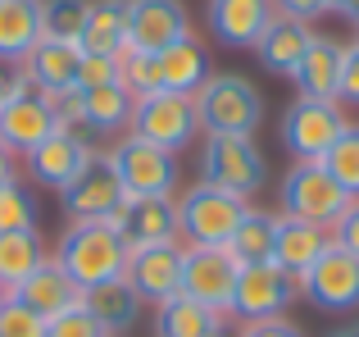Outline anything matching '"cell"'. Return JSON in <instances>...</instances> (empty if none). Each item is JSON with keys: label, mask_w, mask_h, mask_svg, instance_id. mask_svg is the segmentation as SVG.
<instances>
[{"label": "cell", "mask_w": 359, "mask_h": 337, "mask_svg": "<svg viewBox=\"0 0 359 337\" xmlns=\"http://www.w3.org/2000/svg\"><path fill=\"white\" fill-rule=\"evenodd\" d=\"M323 5H327V14H341L351 23H359V0H323Z\"/></svg>", "instance_id": "cell-43"}, {"label": "cell", "mask_w": 359, "mask_h": 337, "mask_svg": "<svg viewBox=\"0 0 359 337\" xmlns=\"http://www.w3.org/2000/svg\"><path fill=\"white\" fill-rule=\"evenodd\" d=\"M41 223V210H36V196L27 183H5L0 187V232H27Z\"/></svg>", "instance_id": "cell-33"}, {"label": "cell", "mask_w": 359, "mask_h": 337, "mask_svg": "<svg viewBox=\"0 0 359 337\" xmlns=\"http://www.w3.org/2000/svg\"><path fill=\"white\" fill-rule=\"evenodd\" d=\"M332 246V232L309 219H287L278 214V237H273V265H282L291 278H300L323 251Z\"/></svg>", "instance_id": "cell-23"}, {"label": "cell", "mask_w": 359, "mask_h": 337, "mask_svg": "<svg viewBox=\"0 0 359 337\" xmlns=\"http://www.w3.org/2000/svg\"><path fill=\"white\" fill-rule=\"evenodd\" d=\"M351 201L355 196L346 192L318 160H296L278 183L282 214H287V219H309V223H318V228H332Z\"/></svg>", "instance_id": "cell-5"}, {"label": "cell", "mask_w": 359, "mask_h": 337, "mask_svg": "<svg viewBox=\"0 0 359 337\" xmlns=\"http://www.w3.org/2000/svg\"><path fill=\"white\" fill-rule=\"evenodd\" d=\"M346 105L341 100H305L296 96L287 110H282L278 137L291 151V160H323L332 151V142L346 133Z\"/></svg>", "instance_id": "cell-7"}, {"label": "cell", "mask_w": 359, "mask_h": 337, "mask_svg": "<svg viewBox=\"0 0 359 337\" xmlns=\"http://www.w3.org/2000/svg\"><path fill=\"white\" fill-rule=\"evenodd\" d=\"M114 232L128 251L141 246H168L177 237V196H123V205L109 214Z\"/></svg>", "instance_id": "cell-14"}, {"label": "cell", "mask_w": 359, "mask_h": 337, "mask_svg": "<svg viewBox=\"0 0 359 337\" xmlns=\"http://www.w3.org/2000/svg\"><path fill=\"white\" fill-rule=\"evenodd\" d=\"M123 183H118V168L109 160V151H91V160L78 168L69 187L60 192V205L69 214V223H82V219H109V214L123 205Z\"/></svg>", "instance_id": "cell-13"}, {"label": "cell", "mask_w": 359, "mask_h": 337, "mask_svg": "<svg viewBox=\"0 0 359 337\" xmlns=\"http://www.w3.org/2000/svg\"><path fill=\"white\" fill-rule=\"evenodd\" d=\"M341 55H346V41L314 32L305 60H300L296 73H291L296 96H305V100H341Z\"/></svg>", "instance_id": "cell-21"}, {"label": "cell", "mask_w": 359, "mask_h": 337, "mask_svg": "<svg viewBox=\"0 0 359 337\" xmlns=\"http://www.w3.org/2000/svg\"><path fill=\"white\" fill-rule=\"evenodd\" d=\"M191 37V14L182 0H128V51L159 55Z\"/></svg>", "instance_id": "cell-17"}, {"label": "cell", "mask_w": 359, "mask_h": 337, "mask_svg": "<svg viewBox=\"0 0 359 337\" xmlns=\"http://www.w3.org/2000/svg\"><path fill=\"white\" fill-rule=\"evenodd\" d=\"M341 105H359V37L346 41L341 55Z\"/></svg>", "instance_id": "cell-39"}, {"label": "cell", "mask_w": 359, "mask_h": 337, "mask_svg": "<svg viewBox=\"0 0 359 337\" xmlns=\"http://www.w3.org/2000/svg\"><path fill=\"white\" fill-rule=\"evenodd\" d=\"M14 160H18V155L9 151L5 142H0V187H5V183H14V178H18V173H14Z\"/></svg>", "instance_id": "cell-44"}, {"label": "cell", "mask_w": 359, "mask_h": 337, "mask_svg": "<svg viewBox=\"0 0 359 337\" xmlns=\"http://www.w3.org/2000/svg\"><path fill=\"white\" fill-rule=\"evenodd\" d=\"M41 41V0H0V64L23 69Z\"/></svg>", "instance_id": "cell-26"}, {"label": "cell", "mask_w": 359, "mask_h": 337, "mask_svg": "<svg viewBox=\"0 0 359 337\" xmlns=\"http://www.w3.org/2000/svg\"><path fill=\"white\" fill-rule=\"evenodd\" d=\"M46 337H109V333L100 329V324L82 310V301H78V305H69L64 315L46 319Z\"/></svg>", "instance_id": "cell-36"}, {"label": "cell", "mask_w": 359, "mask_h": 337, "mask_svg": "<svg viewBox=\"0 0 359 337\" xmlns=\"http://www.w3.org/2000/svg\"><path fill=\"white\" fill-rule=\"evenodd\" d=\"M351 196H359V124H346V133L332 142V151L318 160Z\"/></svg>", "instance_id": "cell-34"}, {"label": "cell", "mask_w": 359, "mask_h": 337, "mask_svg": "<svg viewBox=\"0 0 359 337\" xmlns=\"http://www.w3.org/2000/svg\"><path fill=\"white\" fill-rule=\"evenodd\" d=\"M78 69H82V46L78 41H50V37H41L32 46V55L23 60V78L55 100L78 91Z\"/></svg>", "instance_id": "cell-20"}, {"label": "cell", "mask_w": 359, "mask_h": 337, "mask_svg": "<svg viewBox=\"0 0 359 337\" xmlns=\"http://www.w3.org/2000/svg\"><path fill=\"white\" fill-rule=\"evenodd\" d=\"M105 151H109V160H114L118 183H123L128 196H177L182 168H177L173 151H159V146L141 142V137H132V133H123Z\"/></svg>", "instance_id": "cell-8"}, {"label": "cell", "mask_w": 359, "mask_h": 337, "mask_svg": "<svg viewBox=\"0 0 359 337\" xmlns=\"http://www.w3.org/2000/svg\"><path fill=\"white\" fill-rule=\"evenodd\" d=\"M78 46L82 55H128V0H91Z\"/></svg>", "instance_id": "cell-28"}, {"label": "cell", "mask_w": 359, "mask_h": 337, "mask_svg": "<svg viewBox=\"0 0 359 337\" xmlns=\"http://www.w3.org/2000/svg\"><path fill=\"white\" fill-rule=\"evenodd\" d=\"M118 78H123V55H82L78 87H105Z\"/></svg>", "instance_id": "cell-37"}, {"label": "cell", "mask_w": 359, "mask_h": 337, "mask_svg": "<svg viewBox=\"0 0 359 337\" xmlns=\"http://www.w3.org/2000/svg\"><path fill=\"white\" fill-rule=\"evenodd\" d=\"M309 41H314V27L278 14L269 27H264V37L255 41V60H259L269 73H278V78H291V73H296V64L305 60Z\"/></svg>", "instance_id": "cell-24"}, {"label": "cell", "mask_w": 359, "mask_h": 337, "mask_svg": "<svg viewBox=\"0 0 359 337\" xmlns=\"http://www.w3.org/2000/svg\"><path fill=\"white\" fill-rule=\"evenodd\" d=\"M132 137L159 146V151H187L201 137V119H196V100L177 96V91H150V96L132 100Z\"/></svg>", "instance_id": "cell-6"}, {"label": "cell", "mask_w": 359, "mask_h": 337, "mask_svg": "<svg viewBox=\"0 0 359 337\" xmlns=\"http://www.w3.org/2000/svg\"><path fill=\"white\" fill-rule=\"evenodd\" d=\"M182 242H168V246H141L128 251V269H123V283L141 296L146 305H164L182 292Z\"/></svg>", "instance_id": "cell-16"}, {"label": "cell", "mask_w": 359, "mask_h": 337, "mask_svg": "<svg viewBox=\"0 0 359 337\" xmlns=\"http://www.w3.org/2000/svg\"><path fill=\"white\" fill-rule=\"evenodd\" d=\"M273 18H278L273 0H205V27L228 51H255Z\"/></svg>", "instance_id": "cell-18"}, {"label": "cell", "mask_w": 359, "mask_h": 337, "mask_svg": "<svg viewBox=\"0 0 359 337\" xmlns=\"http://www.w3.org/2000/svg\"><path fill=\"white\" fill-rule=\"evenodd\" d=\"M223 324V315H214L210 305L191 301L177 292L173 301L155 305V337H210Z\"/></svg>", "instance_id": "cell-30"}, {"label": "cell", "mask_w": 359, "mask_h": 337, "mask_svg": "<svg viewBox=\"0 0 359 337\" xmlns=\"http://www.w3.org/2000/svg\"><path fill=\"white\" fill-rule=\"evenodd\" d=\"M191 100L201 137H255L264 124V91L245 73H214Z\"/></svg>", "instance_id": "cell-2"}, {"label": "cell", "mask_w": 359, "mask_h": 337, "mask_svg": "<svg viewBox=\"0 0 359 337\" xmlns=\"http://www.w3.org/2000/svg\"><path fill=\"white\" fill-rule=\"evenodd\" d=\"M50 260L87 292V287H100V283H118L123 269H128V246H123V237L109 219H82L60 232Z\"/></svg>", "instance_id": "cell-1"}, {"label": "cell", "mask_w": 359, "mask_h": 337, "mask_svg": "<svg viewBox=\"0 0 359 337\" xmlns=\"http://www.w3.org/2000/svg\"><path fill=\"white\" fill-rule=\"evenodd\" d=\"M9 296H14V292H9V287H5V283H0V305H5V301H9Z\"/></svg>", "instance_id": "cell-45"}, {"label": "cell", "mask_w": 359, "mask_h": 337, "mask_svg": "<svg viewBox=\"0 0 359 337\" xmlns=\"http://www.w3.org/2000/svg\"><path fill=\"white\" fill-rule=\"evenodd\" d=\"M273 9H278L282 18H296V23H309V27H314V18L327 14L323 0H273Z\"/></svg>", "instance_id": "cell-40"}, {"label": "cell", "mask_w": 359, "mask_h": 337, "mask_svg": "<svg viewBox=\"0 0 359 337\" xmlns=\"http://www.w3.org/2000/svg\"><path fill=\"white\" fill-rule=\"evenodd\" d=\"M196 173H201V183L223 187V192L250 201L269 183V155L259 151L255 137H205Z\"/></svg>", "instance_id": "cell-4"}, {"label": "cell", "mask_w": 359, "mask_h": 337, "mask_svg": "<svg viewBox=\"0 0 359 337\" xmlns=\"http://www.w3.org/2000/svg\"><path fill=\"white\" fill-rule=\"evenodd\" d=\"M82 310L91 315V319L100 324L109 337H123L132 329V324L141 319V310H146V301H141L137 292H132L128 283H100V287H87L82 292Z\"/></svg>", "instance_id": "cell-27"}, {"label": "cell", "mask_w": 359, "mask_h": 337, "mask_svg": "<svg viewBox=\"0 0 359 337\" xmlns=\"http://www.w3.org/2000/svg\"><path fill=\"white\" fill-rule=\"evenodd\" d=\"M241 260L228 246H187L182 256V296L210 305L214 315H232V292H237Z\"/></svg>", "instance_id": "cell-10"}, {"label": "cell", "mask_w": 359, "mask_h": 337, "mask_svg": "<svg viewBox=\"0 0 359 337\" xmlns=\"http://www.w3.org/2000/svg\"><path fill=\"white\" fill-rule=\"evenodd\" d=\"M300 296V278H291L282 265L259 260V265H241L237 292H232V319L259 324V319H282Z\"/></svg>", "instance_id": "cell-9"}, {"label": "cell", "mask_w": 359, "mask_h": 337, "mask_svg": "<svg viewBox=\"0 0 359 337\" xmlns=\"http://www.w3.org/2000/svg\"><path fill=\"white\" fill-rule=\"evenodd\" d=\"M23 87H27L23 69H14V64H0V105H5V100H14Z\"/></svg>", "instance_id": "cell-42"}, {"label": "cell", "mask_w": 359, "mask_h": 337, "mask_svg": "<svg viewBox=\"0 0 359 337\" xmlns=\"http://www.w3.org/2000/svg\"><path fill=\"white\" fill-rule=\"evenodd\" d=\"M91 0H41V37L50 41H78L87 27Z\"/></svg>", "instance_id": "cell-32"}, {"label": "cell", "mask_w": 359, "mask_h": 337, "mask_svg": "<svg viewBox=\"0 0 359 337\" xmlns=\"http://www.w3.org/2000/svg\"><path fill=\"white\" fill-rule=\"evenodd\" d=\"M64 124L87 128L96 137H114L132 128V91L123 82H105V87H78L60 100Z\"/></svg>", "instance_id": "cell-15"}, {"label": "cell", "mask_w": 359, "mask_h": 337, "mask_svg": "<svg viewBox=\"0 0 359 337\" xmlns=\"http://www.w3.org/2000/svg\"><path fill=\"white\" fill-rule=\"evenodd\" d=\"M273 237H278V214L273 210H245L241 228L232 232L228 251L241 260V265H259V260H273Z\"/></svg>", "instance_id": "cell-31"}, {"label": "cell", "mask_w": 359, "mask_h": 337, "mask_svg": "<svg viewBox=\"0 0 359 337\" xmlns=\"http://www.w3.org/2000/svg\"><path fill=\"white\" fill-rule=\"evenodd\" d=\"M14 296L27 305V310H36L41 319H55V315H64L69 305L82 301V287L73 283V278L64 274L55 260H46L41 269H32V274L14 287Z\"/></svg>", "instance_id": "cell-25"}, {"label": "cell", "mask_w": 359, "mask_h": 337, "mask_svg": "<svg viewBox=\"0 0 359 337\" xmlns=\"http://www.w3.org/2000/svg\"><path fill=\"white\" fill-rule=\"evenodd\" d=\"M245 210H250V201H241V196L210 183H191L177 196V237H182V246H228Z\"/></svg>", "instance_id": "cell-3"}, {"label": "cell", "mask_w": 359, "mask_h": 337, "mask_svg": "<svg viewBox=\"0 0 359 337\" xmlns=\"http://www.w3.org/2000/svg\"><path fill=\"white\" fill-rule=\"evenodd\" d=\"M0 337H46V319L36 310H27L18 296H9L0 305Z\"/></svg>", "instance_id": "cell-35"}, {"label": "cell", "mask_w": 359, "mask_h": 337, "mask_svg": "<svg viewBox=\"0 0 359 337\" xmlns=\"http://www.w3.org/2000/svg\"><path fill=\"white\" fill-rule=\"evenodd\" d=\"M241 337H305L300 324H291L287 315L282 319H259V324H241Z\"/></svg>", "instance_id": "cell-41"}, {"label": "cell", "mask_w": 359, "mask_h": 337, "mask_svg": "<svg viewBox=\"0 0 359 337\" xmlns=\"http://www.w3.org/2000/svg\"><path fill=\"white\" fill-rule=\"evenodd\" d=\"M327 232H332V246H341L346 256H355V260H359V196H355L351 205H346L341 219H337Z\"/></svg>", "instance_id": "cell-38"}, {"label": "cell", "mask_w": 359, "mask_h": 337, "mask_svg": "<svg viewBox=\"0 0 359 337\" xmlns=\"http://www.w3.org/2000/svg\"><path fill=\"white\" fill-rule=\"evenodd\" d=\"M300 296L323 315H359V260L341 246H327L300 274Z\"/></svg>", "instance_id": "cell-11"}, {"label": "cell", "mask_w": 359, "mask_h": 337, "mask_svg": "<svg viewBox=\"0 0 359 337\" xmlns=\"http://www.w3.org/2000/svg\"><path fill=\"white\" fill-rule=\"evenodd\" d=\"M355 27H359V23H355Z\"/></svg>", "instance_id": "cell-46"}, {"label": "cell", "mask_w": 359, "mask_h": 337, "mask_svg": "<svg viewBox=\"0 0 359 337\" xmlns=\"http://www.w3.org/2000/svg\"><path fill=\"white\" fill-rule=\"evenodd\" d=\"M155 69H159V91H177V96H196V91L214 78L210 46H205L196 32L182 37V41H173L168 51H159Z\"/></svg>", "instance_id": "cell-22"}, {"label": "cell", "mask_w": 359, "mask_h": 337, "mask_svg": "<svg viewBox=\"0 0 359 337\" xmlns=\"http://www.w3.org/2000/svg\"><path fill=\"white\" fill-rule=\"evenodd\" d=\"M60 128H64L60 100L46 96V91H36L32 82H27L14 100H5V105H0V142H5L14 155L36 151V146H41L46 137H55Z\"/></svg>", "instance_id": "cell-12"}, {"label": "cell", "mask_w": 359, "mask_h": 337, "mask_svg": "<svg viewBox=\"0 0 359 337\" xmlns=\"http://www.w3.org/2000/svg\"><path fill=\"white\" fill-rule=\"evenodd\" d=\"M91 151H96V146H91L87 137L78 133V128L64 124L60 133L46 137L36 151H27V155H23V164H27V178H32V183L50 187V192H64V187L78 178V168L91 160Z\"/></svg>", "instance_id": "cell-19"}, {"label": "cell", "mask_w": 359, "mask_h": 337, "mask_svg": "<svg viewBox=\"0 0 359 337\" xmlns=\"http://www.w3.org/2000/svg\"><path fill=\"white\" fill-rule=\"evenodd\" d=\"M50 260L46 251V237L41 228H27V232H0V283L14 292L32 269H41Z\"/></svg>", "instance_id": "cell-29"}]
</instances>
